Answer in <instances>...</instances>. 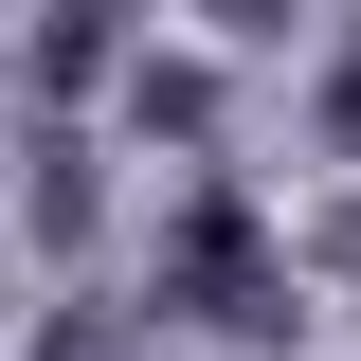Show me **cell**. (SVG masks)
<instances>
[{"instance_id":"obj_1","label":"cell","mask_w":361,"mask_h":361,"mask_svg":"<svg viewBox=\"0 0 361 361\" xmlns=\"http://www.w3.org/2000/svg\"><path fill=\"white\" fill-rule=\"evenodd\" d=\"M199 18H271V0H199Z\"/></svg>"}]
</instances>
